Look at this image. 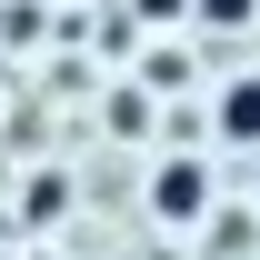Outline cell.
Instances as JSON below:
<instances>
[{
  "label": "cell",
  "instance_id": "1",
  "mask_svg": "<svg viewBox=\"0 0 260 260\" xmlns=\"http://www.w3.org/2000/svg\"><path fill=\"white\" fill-rule=\"evenodd\" d=\"M140 210L160 230H210V210H220V180H210V160L200 150H170V160H150V180H140Z\"/></svg>",
  "mask_w": 260,
  "mask_h": 260
},
{
  "label": "cell",
  "instance_id": "2",
  "mask_svg": "<svg viewBox=\"0 0 260 260\" xmlns=\"http://www.w3.org/2000/svg\"><path fill=\"white\" fill-rule=\"evenodd\" d=\"M210 140L220 150H260V70H230L210 90Z\"/></svg>",
  "mask_w": 260,
  "mask_h": 260
},
{
  "label": "cell",
  "instance_id": "3",
  "mask_svg": "<svg viewBox=\"0 0 260 260\" xmlns=\"http://www.w3.org/2000/svg\"><path fill=\"white\" fill-rule=\"evenodd\" d=\"M190 20H200V30H250L260 0H190Z\"/></svg>",
  "mask_w": 260,
  "mask_h": 260
},
{
  "label": "cell",
  "instance_id": "4",
  "mask_svg": "<svg viewBox=\"0 0 260 260\" xmlns=\"http://www.w3.org/2000/svg\"><path fill=\"white\" fill-rule=\"evenodd\" d=\"M140 20H180V0H140Z\"/></svg>",
  "mask_w": 260,
  "mask_h": 260
}]
</instances>
